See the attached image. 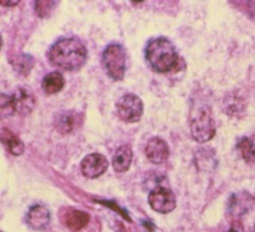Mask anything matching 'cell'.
<instances>
[{
    "label": "cell",
    "instance_id": "6da1fadb",
    "mask_svg": "<svg viewBox=\"0 0 255 232\" xmlns=\"http://www.w3.org/2000/svg\"><path fill=\"white\" fill-rule=\"evenodd\" d=\"M87 49L77 38H65L56 42L48 53L49 61L61 69L76 71L87 60Z\"/></svg>",
    "mask_w": 255,
    "mask_h": 232
},
{
    "label": "cell",
    "instance_id": "7a4b0ae2",
    "mask_svg": "<svg viewBox=\"0 0 255 232\" xmlns=\"http://www.w3.org/2000/svg\"><path fill=\"white\" fill-rule=\"evenodd\" d=\"M145 58L150 68L157 73H168L178 64V55L173 44L166 38L152 39L145 48Z\"/></svg>",
    "mask_w": 255,
    "mask_h": 232
},
{
    "label": "cell",
    "instance_id": "3957f363",
    "mask_svg": "<svg viewBox=\"0 0 255 232\" xmlns=\"http://www.w3.org/2000/svg\"><path fill=\"white\" fill-rule=\"evenodd\" d=\"M189 128L193 139L204 143L213 138L216 132L215 121L208 104L193 102L189 114Z\"/></svg>",
    "mask_w": 255,
    "mask_h": 232
},
{
    "label": "cell",
    "instance_id": "277c9868",
    "mask_svg": "<svg viewBox=\"0 0 255 232\" xmlns=\"http://www.w3.org/2000/svg\"><path fill=\"white\" fill-rule=\"evenodd\" d=\"M35 106V98L33 94L26 88L22 87L11 95H0V112L4 115L18 113L27 115L32 112Z\"/></svg>",
    "mask_w": 255,
    "mask_h": 232
},
{
    "label": "cell",
    "instance_id": "5b68a950",
    "mask_svg": "<svg viewBox=\"0 0 255 232\" xmlns=\"http://www.w3.org/2000/svg\"><path fill=\"white\" fill-rule=\"evenodd\" d=\"M103 62L108 75L113 80L120 81L124 78L126 71V54L121 45H109L103 53Z\"/></svg>",
    "mask_w": 255,
    "mask_h": 232
},
{
    "label": "cell",
    "instance_id": "8992f818",
    "mask_svg": "<svg viewBox=\"0 0 255 232\" xmlns=\"http://www.w3.org/2000/svg\"><path fill=\"white\" fill-rule=\"evenodd\" d=\"M117 111L122 120L127 122H136L140 119L143 114V104L137 96L128 94L118 101Z\"/></svg>",
    "mask_w": 255,
    "mask_h": 232
},
{
    "label": "cell",
    "instance_id": "52a82bcc",
    "mask_svg": "<svg viewBox=\"0 0 255 232\" xmlns=\"http://www.w3.org/2000/svg\"><path fill=\"white\" fill-rule=\"evenodd\" d=\"M148 203L150 207L158 213H169L176 206V200L174 193L162 186L155 187L148 195Z\"/></svg>",
    "mask_w": 255,
    "mask_h": 232
},
{
    "label": "cell",
    "instance_id": "ba28073f",
    "mask_svg": "<svg viewBox=\"0 0 255 232\" xmlns=\"http://www.w3.org/2000/svg\"><path fill=\"white\" fill-rule=\"evenodd\" d=\"M109 166L107 158L100 153H91L81 162V170L88 178H97L102 175Z\"/></svg>",
    "mask_w": 255,
    "mask_h": 232
},
{
    "label": "cell",
    "instance_id": "9c48e42d",
    "mask_svg": "<svg viewBox=\"0 0 255 232\" xmlns=\"http://www.w3.org/2000/svg\"><path fill=\"white\" fill-rule=\"evenodd\" d=\"M145 155L154 164L162 163L169 155L168 144L160 137H152L146 143Z\"/></svg>",
    "mask_w": 255,
    "mask_h": 232
},
{
    "label": "cell",
    "instance_id": "30bf717a",
    "mask_svg": "<svg viewBox=\"0 0 255 232\" xmlns=\"http://www.w3.org/2000/svg\"><path fill=\"white\" fill-rule=\"evenodd\" d=\"M50 220V213L48 209L42 205H33L30 207L27 215L26 222L34 230L44 229Z\"/></svg>",
    "mask_w": 255,
    "mask_h": 232
},
{
    "label": "cell",
    "instance_id": "8fae6325",
    "mask_svg": "<svg viewBox=\"0 0 255 232\" xmlns=\"http://www.w3.org/2000/svg\"><path fill=\"white\" fill-rule=\"evenodd\" d=\"M90 216L88 213L77 209H68L63 215V222L72 231L83 229L88 224Z\"/></svg>",
    "mask_w": 255,
    "mask_h": 232
},
{
    "label": "cell",
    "instance_id": "7c38bea8",
    "mask_svg": "<svg viewBox=\"0 0 255 232\" xmlns=\"http://www.w3.org/2000/svg\"><path fill=\"white\" fill-rule=\"evenodd\" d=\"M132 160V150L128 145L120 146L113 156V166L117 172L127 171Z\"/></svg>",
    "mask_w": 255,
    "mask_h": 232
},
{
    "label": "cell",
    "instance_id": "4fadbf2b",
    "mask_svg": "<svg viewBox=\"0 0 255 232\" xmlns=\"http://www.w3.org/2000/svg\"><path fill=\"white\" fill-rule=\"evenodd\" d=\"M0 141L5 146L7 151L13 155H20L24 152V143L9 129L4 128L0 131Z\"/></svg>",
    "mask_w": 255,
    "mask_h": 232
},
{
    "label": "cell",
    "instance_id": "5bb4252c",
    "mask_svg": "<svg viewBox=\"0 0 255 232\" xmlns=\"http://www.w3.org/2000/svg\"><path fill=\"white\" fill-rule=\"evenodd\" d=\"M253 199L252 197L246 192H240L234 194L230 198L229 203V211L232 215H241L248 211V209L252 206Z\"/></svg>",
    "mask_w": 255,
    "mask_h": 232
},
{
    "label": "cell",
    "instance_id": "9a60e30c",
    "mask_svg": "<svg viewBox=\"0 0 255 232\" xmlns=\"http://www.w3.org/2000/svg\"><path fill=\"white\" fill-rule=\"evenodd\" d=\"M79 123L78 114L74 112H63L60 113L56 117L55 126L58 131L62 133H68L72 131Z\"/></svg>",
    "mask_w": 255,
    "mask_h": 232
},
{
    "label": "cell",
    "instance_id": "2e32d148",
    "mask_svg": "<svg viewBox=\"0 0 255 232\" xmlns=\"http://www.w3.org/2000/svg\"><path fill=\"white\" fill-rule=\"evenodd\" d=\"M237 147L242 158L246 162L255 164V134L242 137L239 140Z\"/></svg>",
    "mask_w": 255,
    "mask_h": 232
},
{
    "label": "cell",
    "instance_id": "e0dca14e",
    "mask_svg": "<svg viewBox=\"0 0 255 232\" xmlns=\"http://www.w3.org/2000/svg\"><path fill=\"white\" fill-rule=\"evenodd\" d=\"M64 85V78L59 72H53L48 74L42 82V87L47 94H56L60 92L63 89Z\"/></svg>",
    "mask_w": 255,
    "mask_h": 232
},
{
    "label": "cell",
    "instance_id": "ac0fdd59",
    "mask_svg": "<svg viewBox=\"0 0 255 232\" xmlns=\"http://www.w3.org/2000/svg\"><path fill=\"white\" fill-rule=\"evenodd\" d=\"M54 2L52 1H37L35 3V10L41 17H46L52 10Z\"/></svg>",
    "mask_w": 255,
    "mask_h": 232
},
{
    "label": "cell",
    "instance_id": "d6986e66",
    "mask_svg": "<svg viewBox=\"0 0 255 232\" xmlns=\"http://www.w3.org/2000/svg\"><path fill=\"white\" fill-rule=\"evenodd\" d=\"M225 232H244V227L239 220H233L230 224V227Z\"/></svg>",
    "mask_w": 255,
    "mask_h": 232
},
{
    "label": "cell",
    "instance_id": "ffe728a7",
    "mask_svg": "<svg viewBox=\"0 0 255 232\" xmlns=\"http://www.w3.org/2000/svg\"><path fill=\"white\" fill-rule=\"evenodd\" d=\"M18 3H19V1H0V4L5 5V6H14Z\"/></svg>",
    "mask_w": 255,
    "mask_h": 232
},
{
    "label": "cell",
    "instance_id": "44dd1931",
    "mask_svg": "<svg viewBox=\"0 0 255 232\" xmlns=\"http://www.w3.org/2000/svg\"><path fill=\"white\" fill-rule=\"evenodd\" d=\"M1 46H2V39H1V36H0V49H1Z\"/></svg>",
    "mask_w": 255,
    "mask_h": 232
},
{
    "label": "cell",
    "instance_id": "7402d4cb",
    "mask_svg": "<svg viewBox=\"0 0 255 232\" xmlns=\"http://www.w3.org/2000/svg\"><path fill=\"white\" fill-rule=\"evenodd\" d=\"M0 232H2V231H0Z\"/></svg>",
    "mask_w": 255,
    "mask_h": 232
}]
</instances>
